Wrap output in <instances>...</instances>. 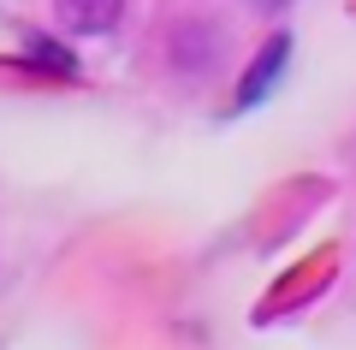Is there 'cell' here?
<instances>
[{
	"label": "cell",
	"mask_w": 356,
	"mask_h": 350,
	"mask_svg": "<svg viewBox=\"0 0 356 350\" xmlns=\"http://www.w3.org/2000/svg\"><path fill=\"white\" fill-rule=\"evenodd\" d=\"M54 13H60V24L72 36H102V30L119 24L125 0H54Z\"/></svg>",
	"instance_id": "obj_2"
},
{
	"label": "cell",
	"mask_w": 356,
	"mask_h": 350,
	"mask_svg": "<svg viewBox=\"0 0 356 350\" xmlns=\"http://www.w3.org/2000/svg\"><path fill=\"white\" fill-rule=\"evenodd\" d=\"M280 60H285V42H273V54H267V65H255V72H250V89H243V101H255V95L267 89V77H273V65H280Z\"/></svg>",
	"instance_id": "obj_3"
},
{
	"label": "cell",
	"mask_w": 356,
	"mask_h": 350,
	"mask_svg": "<svg viewBox=\"0 0 356 350\" xmlns=\"http://www.w3.org/2000/svg\"><path fill=\"white\" fill-rule=\"evenodd\" d=\"M220 54H226V30L208 24V18H184V24L166 36V60L178 65L184 77H202L220 65Z\"/></svg>",
	"instance_id": "obj_1"
}]
</instances>
